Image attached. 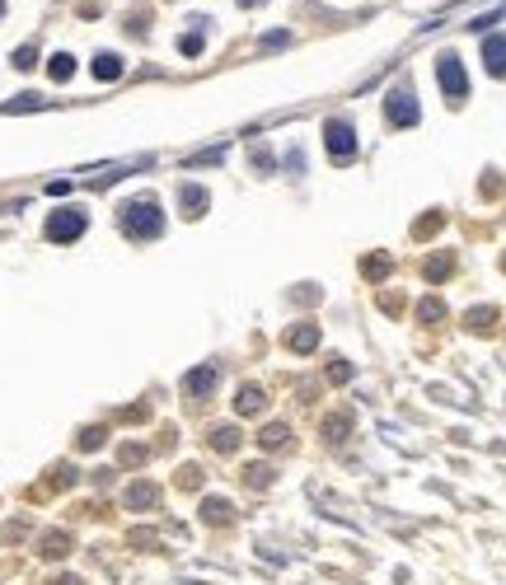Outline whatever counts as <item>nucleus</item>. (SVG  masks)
<instances>
[{"mask_svg": "<svg viewBox=\"0 0 506 585\" xmlns=\"http://www.w3.org/2000/svg\"><path fill=\"white\" fill-rule=\"evenodd\" d=\"M286 440H291V431H286V426H268V431L258 436V445H263V450H281Z\"/></svg>", "mask_w": 506, "mask_h": 585, "instance_id": "dca6fc26", "label": "nucleus"}, {"mask_svg": "<svg viewBox=\"0 0 506 585\" xmlns=\"http://www.w3.org/2000/svg\"><path fill=\"white\" fill-rule=\"evenodd\" d=\"M436 80H441V94L450 103H464L469 99V75H464V61L455 52H441L436 57Z\"/></svg>", "mask_w": 506, "mask_h": 585, "instance_id": "f03ea898", "label": "nucleus"}, {"mask_svg": "<svg viewBox=\"0 0 506 585\" xmlns=\"http://www.w3.org/2000/svg\"><path fill=\"white\" fill-rule=\"evenodd\" d=\"M384 272H389V258H371L366 262V277H375V281H380Z\"/></svg>", "mask_w": 506, "mask_h": 585, "instance_id": "b1692460", "label": "nucleus"}, {"mask_svg": "<svg viewBox=\"0 0 506 585\" xmlns=\"http://www.w3.org/2000/svg\"><path fill=\"white\" fill-rule=\"evenodd\" d=\"M328 375H333V384H342V380H352V365H347V360H333V370H328Z\"/></svg>", "mask_w": 506, "mask_h": 585, "instance_id": "393cba45", "label": "nucleus"}, {"mask_svg": "<svg viewBox=\"0 0 506 585\" xmlns=\"http://www.w3.org/2000/svg\"><path fill=\"white\" fill-rule=\"evenodd\" d=\"M85 211H75V206H61V211H52L47 215V239L52 244H70V239H80L85 235Z\"/></svg>", "mask_w": 506, "mask_h": 585, "instance_id": "20e7f679", "label": "nucleus"}, {"mask_svg": "<svg viewBox=\"0 0 506 585\" xmlns=\"http://www.w3.org/2000/svg\"><path fill=\"white\" fill-rule=\"evenodd\" d=\"M235 445H239V431H235V426H221V431H211V450L230 454Z\"/></svg>", "mask_w": 506, "mask_h": 585, "instance_id": "4468645a", "label": "nucleus"}, {"mask_svg": "<svg viewBox=\"0 0 506 585\" xmlns=\"http://www.w3.org/2000/svg\"><path fill=\"white\" fill-rule=\"evenodd\" d=\"M122 235L127 239H159L164 235V215H159L155 197H132L122 206Z\"/></svg>", "mask_w": 506, "mask_h": 585, "instance_id": "f257e3e1", "label": "nucleus"}, {"mask_svg": "<svg viewBox=\"0 0 506 585\" xmlns=\"http://www.w3.org/2000/svg\"><path fill=\"white\" fill-rule=\"evenodd\" d=\"M239 5H258V0H239Z\"/></svg>", "mask_w": 506, "mask_h": 585, "instance_id": "c85d7f7f", "label": "nucleus"}, {"mask_svg": "<svg viewBox=\"0 0 506 585\" xmlns=\"http://www.w3.org/2000/svg\"><path fill=\"white\" fill-rule=\"evenodd\" d=\"M216 384H221V370H216V360H211V365H197L192 375H183V389H188L192 398H206Z\"/></svg>", "mask_w": 506, "mask_h": 585, "instance_id": "423d86ee", "label": "nucleus"}, {"mask_svg": "<svg viewBox=\"0 0 506 585\" xmlns=\"http://www.w3.org/2000/svg\"><path fill=\"white\" fill-rule=\"evenodd\" d=\"M446 272H450V258H431V262H427V277H431V281H441Z\"/></svg>", "mask_w": 506, "mask_h": 585, "instance_id": "4be33fe9", "label": "nucleus"}, {"mask_svg": "<svg viewBox=\"0 0 506 585\" xmlns=\"http://www.w3.org/2000/svg\"><path fill=\"white\" fill-rule=\"evenodd\" d=\"M324 150L337 164H347V159L357 155V127H352L347 117H328L324 122Z\"/></svg>", "mask_w": 506, "mask_h": 585, "instance_id": "7ed1b4c3", "label": "nucleus"}, {"mask_svg": "<svg viewBox=\"0 0 506 585\" xmlns=\"http://www.w3.org/2000/svg\"><path fill=\"white\" fill-rule=\"evenodd\" d=\"M324 431H333V440H342V431H347V417H333Z\"/></svg>", "mask_w": 506, "mask_h": 585, "instance_id": "cd10ccee", "label": "nucleus"}, {"mask_svg": "<svg viewBox=\"0 0 506 585\" xmlns=\"http://www.w3.org/2000/svg\"><path fill=\"white\" fill-rule=\"evenodd\" d=\"M179 52H183V57H197V52H202V33H188L179 43Z\"/></svg>", "mask_w": 506, "mask_h": 585, "instance_id": "412c9836", "label": "nucleus"}, {"mask_svg": "<svg viewBox=\"0 0 506 585\" xmlns=\"http://www.w3.org/2000/svg\"><path fill=\"white\" fill-rule=\"evenodd\" d=\"M66 548H70V539H61V534H47V548H43L47 557H61Z\"/></svg>", "mask_w": 506, "mask_h": 585, "instance_id": "6ab92c4d", "label": "nucleus"}, {"mask_svg": "<svg viewBox=\"0 0 506 585\" xmlns=\"http://www.w3.org/2000/svg\"><path fill=\"white\" fill-rule=\"evenodd\" d=\"M179 206H183V215H192V220H197V215L211 206V197H206V188H192V183H183V188H179Z\"/></svg>", "mask_w": 506, "mask_h": 585, "instance_id": "6e6552de", "label": "nucleus"}, {"mask_svg": "<svg viewBox=\"0 0 506 585\" xmlns=\"http://www.w3.org/2000/svg\"><path fill=\"white\" fill-rule=\"evenodd\" d=\"M483 66H487V75L506 80V33H492L483 43Z\"/></svg>", "mask_w": 506, "mask_h": 585, "instance_id": "0eeeda50", "label": "nucleus"}, {"mask_svg": "<svg viewBox=\"0 0 506 585\" xmlns=\"http://www.w3.org/2000/svg\"><path fill=\"white\" fill-rule=\"evenodd\" d=\"M0 14H5V0H0Z\"/></svg>", "mask_w": 506, "mask_h": 585, "instance_id": "c756f323", "label": "nucleus"}, {"mask_svg": "<svg viewBox=\"0 0 506 585\" xmlns=\"http://www.w3.org/2000/svg\"><path fill=\"white\" fill-rule=\"evenodd\" d=\"M417 314H422V318H441V314H446V304H441V300H422Z\"/></svg>", "mask_w": 506, "mask_h": 585, "instance_id": "5701e85b", "label": "nucleus"}, {"mask_svg": "<svg viewBox=\"0 0 506 585\" xmlns=\"http://www.w3.org/2000/svg\"><path fill=\"white\" fill-rule=\"evenodd\" d=\"M155 487H150V483H136L132 487V492H127V506H155Z\"/></svg>", "mask_w": 506, "mask_h": 585, "instance_id": "2eb2a0df", "label": "nucleus"}, {"mask_svg": "<svg viewBox=\"0 0 506 585\" xmlns=\"http://www.w3.org/2000/svg\"><path fill=\"white\" fill-rule=\"evenodd\" d=\"M43 103H47V99H38V94H19V99H10L0 113H23V108H43Z\"/></svg>", "mask_w": 506, "mask_h": 585, "instance_id": "f3484780", "label": "nucleus"}, {"mask_svg": "<svg viewBox=\"0 0 506 585\" xmlns=\"http://www.w3.org/2000/svg\"><path fill=\"white\" fill-rule=\"evenodd\" d=\"M202 520H206V525H230V501L206 496V501H202Z\"/></svg>", "mask_w": 506, "mask_h": 585, "instance_id": "f8f14e48", "label": "nucleus"}, {"mask_svg": "<svg viewBox=\"0 0 506 585\" xmlns=\"http://www.w3.org/2000/svg\"><path fill=\"white\" fill-rule=\"evenodd\" d=\"M244 483H248V487H253V483L268 487V483H272V468H263V463H258V468H248V473H244Z\"/></svg>", "mask_w": 506, "mask_h": 585, "instance_id": "aec40b11", "label": "nucleus"}, {"mask_svg": "<svg viewBox=\"0 0 506 585\" xmlns=\"http://www.w3.org/2000/svg\"><path fill=\"white\" fill-rule=\"evenodd\" d=\"M384 117H389L394 127H417V117H422V108H417V94L408 90V85L389 90V99H384Z\"/></svg>", "mask_w": 506, "mask_h": 585, "instance_id": "39448f33", "label": "nucleus"}, {"mask_svg": "<svg viewBox=\"0 0 506 585\" xmlns=\"http://www.w3.org/2000/svg\"><path fill=\"white\" fill-rule=\"evenodd\" d=\"M492 318H497L492 309H473V314H469V323H473V328H487V323H492Z\"/></svg>", "mask_w": 506, "mask_h": 585, "instance_id": "a878e982", "label": "nucleus"}, {"mask_svg": "<svg viewBox=\"0 0 506 585\" xmlns=\"http://www.w3.org/2000/svg\"><path fill=\"white\" fill-rule=\"evenodd\" d=\"M286 347H291V351H315V347H319V328H315V323L291 328V333H286Z\"/></svg>", "mask_w": 506, "mask_h": 585, "instance_id": "1a4fd4ad", "label": "nucleus"}, {"mask_svg": "<svg viewBox=\"0 0 506 585\" xmlns=\"http://www.w3.org/2000/svg\"><path fill=\"white\" fill-rule=\"evenodd\" d=\"M94 75L99 80H122V57H117V52H99V57H94Z\"/></svg>", "mask_w": 506, "mask_h": 585, "instance_id": "9d476101", "label": "nucleus"}, {"mask_svg": "<svg viewBox=\"0 0 506 585\" xmlns=\"http://www.w3.org/2000/svg\"><path fill=\"white\" fill-rule=\"evenodd\" d=\"M14 66H19V70H33V66H38V52H33V47H19V52H14Z\"/></svg>", "mask_w": 506, "mask_h": 585, "instance_id": "a211bd4d", "label": "nucleus"}, {"mask_svg": "<svg viewBox=\"0 0 506 585\" xmlns=\"http://www.w3.org/2000/svg\"><path fill=\"white\" fill-rule=\"evenodd\" d=\"M263 403H268V398H263V389H258V384H244V389H239V398H235V407H239V412H263Z\"/></svg>", "mask_w": 506, "mask_h": 585, "instance_id": "9b49d317", "label": "nucleus"}, {"mask_svg": "<svg viewBox=\"0 0 506 585\" xmlns=\"http://www.w3.org/2000/svg\"><path fill=\"white\" fill-rule=\"evenodd\" d=\"M47 75L52 80H70L75 75V57H70V52H56V57L47 61Z\"/></svg>", "mask_w": 506, "mask_h": 585, "instance_id": "ddd939ff", "label": "nucleus"}, {"mask_svg": "<svg viewBox=\"0 0 506 585\" xmlns=\"http://www.w3.org/2000/svg\"><path fill=\"white\" fill-rule=\"evenodd\" d=\"M99 440H103V431H85V436H80V450H94Z\"/></svg>", "mask_w": 506, "mask_h": 585, "instance_id": "bb28decb", "label": "nucleus"}]
</instances>
